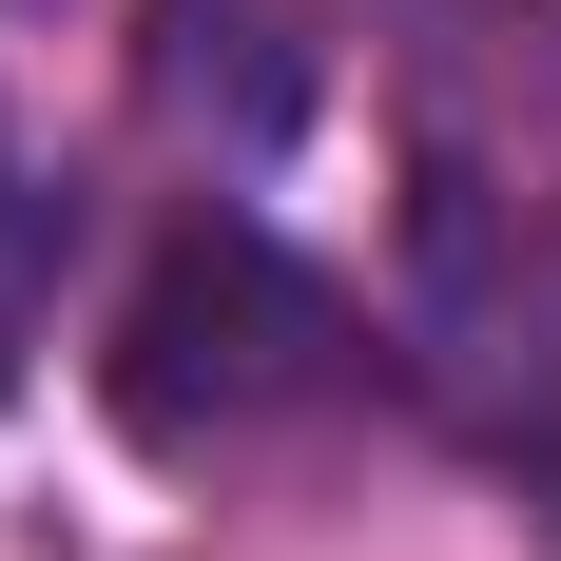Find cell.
<instances>
[{
	"mask_svg": "<svg viewBox=\"0 0 561 561\" xmlns=\"http://www.w3.org/2000/svg\"><path fill=\"white\" fill-rule=\"evenodd\" d=\"M98 388H116V426H136V446L214 465V446H252V426H310L330 388H368V310H348L290 232H252V214H174L156 272L116 290Z\"/></svg>",
	"mask_w": 561,
	"mask_h": 561,
	"instance_id": "cell-1",
	"label": "cell"
},
{
	"mask_svg": "<svg viewBox=\"0 0 561 561\" xmlns=\"http://www.w3.org/2000/svg\"><path fill=\"white\" fill-rule=\"evenodd\" d=\"M58 252H78V194H58V174H0V368H20V330H39Z\"/></svg>",
	"mask_w": 561,
	"mask_h": 561,
	"instance_id": "cell-2",
	"label": "cell"
},
{
	"mask_svg": "<svg viewBox=\"0 0 561 561\" xmlns=\"http://www.w3.org/2000/svg\"><path fill=\"white\" fill-rule=\"evenodd\" d=\"M484 426H504V465H523V504H542V542H561V348L484 388Z\"/></svg>",
	"mask_w": 561,
	"mask_h": 561,
	"instance_id": "cell-3",
	"label": "cell"
}]
</instances>
